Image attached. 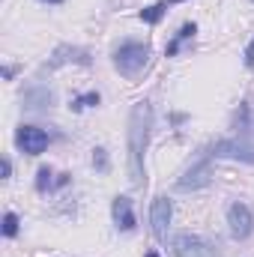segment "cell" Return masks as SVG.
<instances>
[{"instance_id": "6da1fadb", "label": "cell", "mask_w": 254, "mask_h": 257, "mask_svg": "<svg viewBox=\"0 0 254 257\" xmlns=\"http://www.w3.org/2000/svg\"><path fill=\"white\" fill-rule=\"evenodd\" d=\"M150 128H153V105L150 102H135L132 117H129V177H132V186L147 183L144 153H147V144H150Z\"/></svg>"}, {"instance_id": "2e32d148", "label": "cell", "mask_w": 254, "mask_h": 257, "mask_svg": "<svg viewBox=\"0 0 254 257\" xmlns=\"http://www.w3.org/2000/svg\"><path fill=\"white\" fill-rule=\"evenodd\" d=\"M54 171L51 168H39V174H36V192H48L51 186H54Z\"/></svg>"}, {"instance_id": "8fae6325", "label": "cell", "mask_w": 254, "mask_h": 257, "mask_svg": "<svg viewBox=\"0 0 254 257\" xmlns=\"http://www.w3.org/2000/svg\"><path fill=\"white\" fill-rule=\"evenodd\" d=\"M21 102H24V108L39 111V108L51 105V102H54V96H51V90H45V87H30V90H24Z\"/></svg>"}, {"instance_id": "44dd1931", "label": "cell", "mask_w": 254, "mask_h": 257, "mask_svg": "<svg viewBox=\"0 0 254 257\" xmlns=\"http://www.w3.org/2000/svg\"><path fill=\"white\" fill-rule=\"evenodd\" d=\"M147 257H159V254H156V251H150V254H147Z\"/></svg>"}, {"instance_id": "30bf717a", "label": "cell", "mask_w": 254, "mask_h": 257, "mask_svg": "<svg viewBox=\"0 0 254 257\" xmlns=\"http://www.w3.org/2000/svg\"><path fill=\"white\" fill-rule=\"evenodd\" d=\"M66 63L90 66V51H84V48H72V45H60V48L54 51V57L48 60V66L57 69V66H66Z\"/></svg>"}, {"instance_id": "3957f363", "label": "cell", "mask_w": 254, "mask_h": 257, "mask_svg": "<svg viewBox=\"0 0 254 257\" xmlns=\"http://www.w3.org/2000/svg\"><path fill=\"white\" fill-rule=\"evenodd\" d=\"M209 162H212V153L203 150L200 159L191 162L189 168H186V174L177 180V189H180V192H194V189L209 186V180H212V165H209Z\"/></svg>"}, {"instance_id": "277c9868", "label": "cell", "mask_w": 254, "mask_h": 257, "mask_svg": "<svg viewBox=\"0 0 254 257\" xmlns=\"http://www.w3.org/2000/svg\"><path fill=\"white\" fill-rule=\"evenodd\" d=\"M227 224H230V236L233 239H248L254 233V212L248 203L236 200L227 206Z\"/></svg>"}, {"instance_id": "4fadbf2b", "label": "cell", "mask_w": 254, "mask_h": 257, "mask_svg": "<svg viewBox=\"0 0 254 257\" xmlns=\"http://www.w3.org/2000/svg\"><path fill=\"white\" fill-rule=\"evenodd\" d=\"M165 12H168V0H162V3H153V6H147V9H141V12H138V18H141V21H147V24H159V21L165 18Z\"/></svg>"}, {"instance_id": "9a60e30c", "label": "cell", "mask_w": 254, "mask_h": 257, "mask_svg": "<svg viewBox=\"0 0 254 257\" xmlns=\"http://www.w3.org/2000/svg\"><path fill=\"white\" fill-rule=\"evenodd\" d=\"M93 168H96L99 174H108V171H111V162H108V150H102V147H96V150H93Z\"/></svg>"}, {"instance_id": "7a4b0ae2", "label": "cell", "mask_w": 254, "mask_h": 257, "mask_svg": "<svg viewBox=\"0 0 254 257\" xmlns=\"http://www.w3.org/2000/svg\"><path fill=\"white\" fill-rule=\"evenodd\" d=\"M147 60H150V45H144V42H123L114 51V66L126 78H135L138 72H144Z\"/></svg>"}, {"instance_id": "ba28073f", "label": "cell", "mask_w": 254, "mask_h": 257, "mask_svg": "<svg viewBox=\"0 0 254 257\" xmlns=\"http://www.w3.org/2000/svg\"><path fill=\"white\" fill-rule=\"evenodd\" d=\"M15 144H18L21 153L39 156V153H45V147H48V135H45L39 126H18V132H15Z\"/></svg>"}, {"instance_id": "8992f818", "label": "cell", "mask_w": 254, "mask_h": 257, "mask_svg": "<svg viewBox=\"0 0 254 257\" xmlns=\"http://www.w3.org/2000/svg\"><path fill=\"white\" fill-rule=\"evenodd\" d=\"M212 159H233V162H248L254 165V144L248 141H215L209 147Z\"/></svg>"}, {"instance_id": "ac0fdd59", "label": "cell", "mask_w": 254, "mask_h": 257, "mask_svg": "<svg viewBox=\"0 0 254 257\" xmlns=\"http://www.w3.org/2000/svg\"><path fill=\"white\" fill-rule=\"evenodd\" d=\"M245 66H248V69H254V39L248 42V48H245Z\"/></svg>"}, {"instance_id": "7402d4cb", "label": "cell", "mask_w": 254, "mask_h": 257, "mask_svg": "<svg viewBox=\"0 0 254 257\" xmlns=\"http://www.w3.org/2000/svg\"><path fill=\"white\" fill-rule=\"evenodd\" d=\"M168 3H183V0H168Z\"/></svg>"}, {"instance_id": "7c38bea8", "label": "cell", "mask_w": 254, "mask_h": 257, "mask_svg": "<svg viewBox=\"0 0 254 257\" xmlns=\"http://www.w3.org/2000/svg\"><path fill=\"white\" fill-rule=\"evenodd\" d=\"M194 33H197V24H194V21H189V24H183V27H180V33H177V36L171 39V45L165 48V54H168V57H174V54L180 51V45H183L186 39H191Z\"/></svg>"}, {"instance_id": "9c48e42d", "label": "cell", "mask_w": 254, "mask_h": 257, "mask_svg": "<svg viewBox=\"0 0 254 257\" xmlns=\"http://www.w3.org/2000/svg\"><path fill=\"white\" fill-rule=\"evenodd\" d=\"M111 215H114L117 230H123V233H132V230L138 227V221H135V209H132V200H129L126 194L114 197V203H111Z\"/></svg>"}, {"instance_id": "52a82bcc", "label": "cell", "mask_w": 254, "mask_h": 257, "mask_svg": "<svg viewBox=\"0 0 254 257\" xmlns=\"http://www.w3.org/2000/svg\"><path fill=\"white\" fill-rule=\"evenodd\" d=\"M171 215H174V203H171L165 194H159V197L153 200V206H150V224H153V236H156L159 242H165V239H168Z\"/></svg>"}, {"instance_id": "e0dca14e", "label": "cell", "mask_w": 254, "mask_h": 257, "mask_svg": "<svg viewBox=\"0 0 254 257\" xmlns=\"http://www.w3.org/2000/svg\"><path fill=\"white\" fill-rule=\"evenodd\" d=\"M3 236H6V239L18 236V215H15V212H6V215H3Z\"/></svg>"}, {"instance_id": "603a6c76", "label": "cell", "mask_w": 254, "mask_h": 257, "mask_svg": "<svg viewBox=\"0 0 254 257\" xmlns=\"http://www.w3.org/2000/svg\"><path fill=\"white\" fill-rule=\"evenodd\" d=\"M251 3H254V0H251Z\"/></svg>"}, {"instance_id": "ffe728a7", "label": "cell", "mask_w": 254, "mask_h": 257, "mask_svg": "<svg viewBox=\"0 0 254 257\" xmlns=\"http://www.w3.org/2000/svg\"><path fill=\"white\" fill-rule=\"evenodd\" d=\"M45 3H63V0H45Z\"/></svg>"}, {"instance_id": "d6986e66", "label": "cell", "mask_w": 254, "mask_h": 257, "mask_svg": "<svg viewBox=\"0 0 254 257\" xmlns=\"http://www.w3.org/2000/svg\"><path fill=\"white\" fill-rule=\"evenodd\" d=\"M9 177H12V162L3 159V180H9Z\"/></svg>"}, {"instance_id": "5b68a950", "label": "cell", "mask_w": 254, "mask_h": 257, "mask_svg": "<svg viewBox=\"0 0 254 257\" xmlns=\"http://www.w3.org/2000/svg\"><path fill=\"white\" fill-rule=\"evenodd\" d=\"M171 245H174V257H218V251L197 233H177Z\"/></svg>"}, {"instance_id": "5bb4252c", "label": "cell", "mask_w": 254, "mask_h": 257, "mask_svg": "<svg viewBox=\"0 0 254 257\" xmlns=\"http://www.w3.org/2000/svg\"><path fill=\"white\" fill-rule=\"evenodd\" d=\"M102 102V96L93 90V93H84V96H78V99H72V111H84V108H93V105H99Z\"/></svg>"}]
</instances>
